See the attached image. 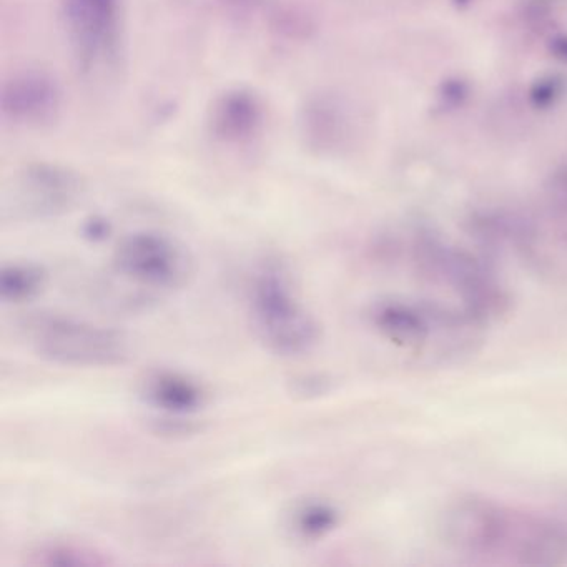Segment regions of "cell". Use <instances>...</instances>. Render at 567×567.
I'll return each mask as SVG.
<instances>
[{
  "mask_svg": "<svg viewBox=\"0 0 567 567\" xmlns=\"http://www.w3.org/2000/svg\"><path fill=\"white\" fill-rule=\"evenodd\" d=\"M340 524V511L320 499H308L298 504L290 518V528L296 538L320 541L333 533Z\"/></svg>",
  "mask_w": 567,
  "mask_h": 567,
  "instance_id": "cell-12",
  "label": "cell"
},
{
  "mask_svg": "<svg viewBox=\"0 0 567 567\" xmlns=\"http://www.w3.org/2000/svg\"><path fill=\"white\" fill-rule=\"evenodd\" d=\"M506 556L521 566L567 563V526L556 519L514 511Z\"/></svg>",
  "mask_w": 567,
  "mask_h": 567,
  "instance_id": "cell-7",
  "label": "cell"
},
{
  "mask_svg": "<svg viewBox=\"0 0 567 567\" xmlns=\"http://www.w3.org/2000/svg\"><path fill=\"white\" fill-rule=\"evenodd\" d=\"M248 303L253 328L278 356H303L320 340V326L296 296L282 265L267 262L253 275Z\"/></svg>",
  "mask_w": 567,
  "mask_h": 567,
  "instance_id": "cell-1",
  "label": "cell"
},
{
  "mask_svg": "<svg viewBox=\"0 0 567 567\" xmlns=\"http://www.w3.org/2000/svg\"><path fill=\"white\" fill-rule=\"evenodd\" d=\"M60 105L59 82L44 70H22L2 85V114L15 124H49L59 115Z\"/></svg>",
  "mask_w": 567,
  "mask_h": 567,
  "instance_id": "cell-6",
  "label": "cell"
},
{
  "mask_svg": "<svg viewBox=\"0 0 567 567\" xmlns=\"http://www.w3.org/2000/svg\"><path fill=\"white\" fill-rule=\"evenodd\" d=\"M371 320L386 340L400 348L416 350L425 345L431 333L429 316L420 308L401 301H383L376 305Z\"/></svg>",
  "mask_w": 567,
  "mask_h": 567,
  "instance_id": "cell-11",
  "label": "cell"
},
{
  "mask_svg": "<svg viewBox=\"0 0 567 567\" xmlns=\"http://www.w3.org/2000/svg\"><path fill=\"white\" fill-rule=\"evenodd\" d=\"M142 396L148 405L175 416L197 413L207 401L205 388L177 371H155L148 375L143 381Z\"/></svg>",
  "mask_w": 567,
  "mask_h": 567,
  "instance_id": "cell-10",
  "label": "cell"
},
{
  "mask_svg": "<svg viewBox=\"0 0 567 567\" xmlns=\"http://www.w3.org/2000/svg\"><path fill=\"white\" fill-rule=\"evenodd\" d=\"M34 566H100L105 564L102 554L84 544L49 543L32 553Z\"/></svg>",
  "mask_w": 567,
  "mask_h": 567,
  "instance_id": "cell-14",
  "label": "cell"
},
{
  "mask_svg": "<svg viewBox=\"0 0 567 567\" xmlns=\"http://www.w3.org/2000/svg\"><path fill=\"white\" fill-rule=\"evenodd\" d=\"M80 192L79 178L64 168L37 163L27 168L20 183L22 208L35 217L64 212Z\"/></svg>",
  "mask_w": 567,
  "mask_h": 567,
  "instance_id": "cell-8",
  "label": "cell"
},
{
  "mask_svg": "<svg viewBox=\"0 0 567 567\" xmlns=\"http://www.w3.org/2000/svg\"><path fill=\"white\" fill-rule=\"evenodd\" d=\"M514 509L491 499L466 496L449 503L438 518V536L448 548L464 554H506Z\"/></svg>",
  "mask_w": 567,
  "mask_h": 567,
  "instance_id": "cell-4",
  "label": "cell"
},
{
  "mask_svg": "<svg viewBox=\"0 0 567 567\" xmlns=\"http://www.w3.org/2000/svg\"><path fill=\"white\" fill-rule=\"evenodd\" d=\"M32 350L55 365L110 368L130 355V343L120 331L74 316H34L25 326Z\"/></svg>",
  "mask_w": 567,
  "mask_h": 567,
  "instance_id": "cell-2",
  "label": "cell"
},
{
  "mask_svg": "<svg viewBox=\"0 0 567 567\" xmlns=\"http://www.w3.org/2000/svg\"><path fill=\"white\" fill-rule=\"evenodd\" d=\"M85 235H89L92 240H102L109 235V225L104 220H92L85 227Z\"/></svg>",
  "mask_w": 567,
  "mask_h": 567,
  "instance_id": "cell-15",
  "label": "cell"
},
{
  "mask_svg": "<svg viewBox=\"0 0 567 567\" xmlns=\"http://www.w3.org/2000/svg\"><path fill=\"white\" fill-rule=\"evenodd\" d=\"M262 120L260 100L245 89L228 90L215 100L210 110L212 134L227 143H243L252 139Z\"/></svg>",
  "mask_w": 567,
  "mask_h": 567,
  "instance_id": "cell-9",
  "label": "cell"
},
{
  "mask_svg": "<svg viewBox=\"0 0 567 567\" xmlns=\"http://www.w3.org/2000/svg\"><path fill=\"white\" fill-rule=\"evenodd\" d=\"M114 267L135 285L153 290H177L193 275L192 257L173 238L157 232H135L114 250Z\"/></svg>",
  "mask_w": 567,
  "mask_h": 567,
  "instance_id": "cell-3",
  "label": "cell"
},
{
  "mask_svg": "<svg viewBox=\"0 0 567 567\" xmlns=\"http://www.w3.org/2000/svg\"><path fill=\"white\" fill-rule=\"evenodd\" d=\"M47 273L35 263H10L0 270V296L9 303H24L44 290Z\"/></svg>",
  "mask_w": 567,
  "mask_h": 567,
  "instance_id": "cell-13",
  "label": "cell"
},
{
  "mask_svg": "<svg viewBox=\"0 0 567 567\" xmlns=\"http://www.w3.org/2000/svg\"><path fill=\"white\" fill-rule=\"evenodd\" d=\"M62 7L75 52L84 67L115 54L120 0H62Z\"/></svg>",
  "mask_w": 567,
  "mask_h": 567,
  "instance_id": "cell-5",
  "label": "cell"
}]
</instances>
